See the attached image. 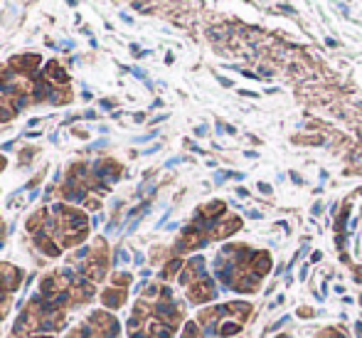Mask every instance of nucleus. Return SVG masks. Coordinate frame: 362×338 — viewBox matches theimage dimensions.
<instances>
[{"mask_svg": "<svg viewBox=\"0 0 362 338\" xmlns=\"http://www.w3.org/2000/svg\"><path fill=\"white\" fill-rule=\"evenodd\" d=\"M104 304L106 306H121V304H124V291H106Z\"/></svg>", "mask_w": 362, "mask_h": 338, "instance_id": "obj_1", "label": "nucleus"}]
</instances>
